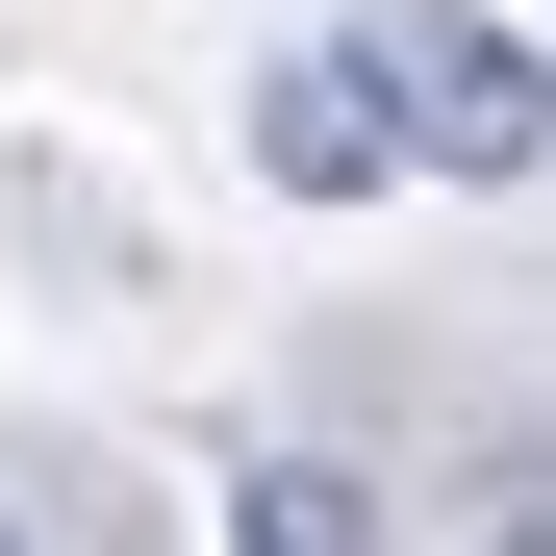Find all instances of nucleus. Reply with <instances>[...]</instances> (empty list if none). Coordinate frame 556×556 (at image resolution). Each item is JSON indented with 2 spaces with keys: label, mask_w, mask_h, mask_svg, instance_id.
<instances>
[{
  "label": "nucleus",
  "mask_w": 556,
  "mask_h": 556,
  "mask_svg": "<svg viewBox=\"0 0 556 556\" xmlns=\"http://www.w3.org/2000/svg\"><path fill=\"white\" fill-rule=\"evenodd\" d=\"M354 76H380L405 177H531V26H481V0H380Z\"/></svg>",
  "instance_id": "obj_1"
},
{
  "label": "nucleus",
  "mask_w": 556,
  "mask_h": 556,
  "mask_svg": "<svg viewBox=\"0 0 556 556\" xmlns=\"http://www.w3.org/2000/svg\"><path fill=\"white\" fill-rule=\"evenodd\" d=\"M253 177H278V203H380V177H405L380 76H354V51H278L253 76Z\"/></svg>",
  "instance_id": "obj_2"
},
{
  "label": "nucleus",
  "mask_w": 556,
  "mask_h": 556,
  "mask_svg": "<svg viewBox=\"0 0 556 556\" xmlns=\"http://www.w3.org/2000/svg\"><path fill=\"white\" fill-rule=\"evenodd\" d=\"M228 556H380V481H354V455H253V481H228Z\"/></svg>",
  "instance_id": "obj_3"
},
{
  "label": "nucleus",
  "mask_w": 556,
  "mask_h": 556,
  "mask_svg": "<svg viewBox=\"0 0 556 556\" xmlns=\"http://www.w3.org/2000/svg\"><path fill=\"white\" fill-rule=\"evenodd\" d=\"M0 556H26V506H0Z\"/></svg>",
  "instance_id": "obj_4"
}]
</instances>
